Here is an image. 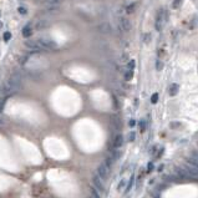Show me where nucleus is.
Instances as JSON below:
<instances>
[{"instance_id":"nucleus-1","label":"nucleus","mask_w":198,"mask_h":198,"mask_svg":"<svg viewBox=\"0 0 198 198\" xmlns=\"http://www.w3.org/2000/svg\"><path fill=\"white\" fill-rule=\"evenodd\" d=\"M167 19H168V13L166 9H160L156 14V20H154V27H156L157 31H161L163 29L165 24L167 23Z\"/></svg>"},{"instance_id":"nucleus-2","label":"nucleus","mask_w":198,"mask_h":198,"mask_svg":"<svg viewBox=\"0 0 198 198\" xmlns=\"http://www.w3.org/2000/svg\"><path fill=\"white\" fill-rule=\"evenodd\" d=\"M38 42L40 45L41 50H58V44L55 41H52L51 39H47V38H40L38 39Z\"/></svg>"},{"instance_id":"nucleus-3","label":"nucleus","mask_w":198,"mask_h":198,"mask_svg":"<svg viewBox=\"0 0 198 198\" xmlns=\"http://www.w3.org/2000/svg\"><path fill=\"white\" fill-rule=\"evenodd\" d=\"M116 21H117V26H118L120 30H122V31H125V33H127V31L131 30L132 24H131V21L127 19V18H125V16H118Z\"/></svg>"},{"instance_id":"nucleus-4","label":"nucleus","mask_w":198,"mask_h":198,"mask_svg":"<svg viewBox=\"0 0 198 198\" xmlns=\"http://www.w3.org/2000/svg\"><path fill=\"white\" fill-rule=\"evenodd\" d=\"M110 169H111V168H109L107 166L105 165V162H103V163H101L100 166L97 167V176H98V177H100L102 181H106V180L109 178Z\"/></svg>"},{"instance_id":"nucleus-5","label":"nucleus","mask_w":198,"mask_h":198,"mask_svg":"<svg viewBox=\"0 0 198 198\" xmlns=\"http://www.w3.org/2000/svg\"><path fill=\"white\" fill-rule=\"evenodd\" d=\"M92 183H94V187L97 189V191H100V192L102 193H106V188H105V185H103V182L102 180L98 177V176H94V178H92Z\"/></svg>"},{"instance_id":"nucleus-6","label":"nucleus","mask_w":198,"mask_h":198,"mask_svg":"<svg viewBox=\"0 0 198 198\" xmlns=\"http://www.w3.org/2000/svg\"><path fill=\"white\" fill-rule=\"evenodd\" d=\"M24 45H25L27 49H30V50H34V51H40V50H41L38 40H26V41L24 42Z\"/></svg>"},{"instance_id":"nucleus-7","label":"nucleus","mask_w":198,"mask_h":198,"mask_svg":"<svg viewBox=\"0 0 198 198\" xmlns=\"http://www.w3.org/2000/svg\"><path fill=\"white\" fill-rule=\"evenodd\" d=\"M174 171H176V173H177L181 178H191V176L187 173V171L185 169V167H174Z\"/></svg>"},{"instance_id":"nucleus-8","label":"nucleus","mask_w":198,"mask_h":198,"mask_svg":"<svg viewBox=\"0 0 198 198\" xmlns=\"http://www.w3.org/2000/svg\"><path fill=\"white\" fill-rule=\"evenodd\" d=\"M185 169L191 177H198V168H196L193 166H185Z\"/></svg>"},{"instance_id":"nucleus-9","label":"nucleus","mask_w":198,"mask_h":198,"mask_svg":"<svg viewBox=\"0 0 198 198\" xmlns=\"http://www.w3.org/2000/svg\"><path fill=\"white\" fill-rule=\"evenodd\" d=\"M123 145V136L122 135H117L115 137V141H114V147L115 148H120Z\"/></svg>"},{"instance_id":"nucleus-10","label":"nucleus","mask_w":198,"mask_h":198,"mask_svg":"<svg viewBox=\"0 0 198 198\" xmlns=\"http://www.w3.org/2000/svg\"><path fill=\"white\" fill-rule=\"evenodd\" d=\"M178 89H180V86L177 83H172L171 87H169V95H171V96L177 95L178 94Z\"/></svg>"},{"instance_id":"nucleus-11","label":"nucleus","mask_w":198,"mask_h":198,"mask_svg":"<svg viewBox=\"0 0 198 198\" xmlns=\"http://www.w3.org/2000/svg\"><path fill=\"white\" fill-rule=\"evenodd\" d=\"M31 34H33V30H31V27L29 25H26L24 29H23V36L24 38H30L31 36Z\"/></svg>"},{"instance_id":"nucleus-12","label":"nucleus","mask_w":198,"mask_h":198,"mask_svg":"<svg viewBox=\"0 0 198 198\" xmlns=\"http://www.w3.org/2000/svg\"><path fill=\"white\" fill-rule=\"evenodd\" d=\"M133 183H135V174H132V176H131L130 182H129V186H127L126 189H125V193H129V192H130L131 188H132V186H133Z\"/></svg>"},{"instance_id":"nucleus-13","label":"nucleus","mask_w":198,"mask_h":198,"mask_svg":"<svg viewBox=\"0 0 198 198\" xmlns=\"http://www.w3.org/2000/svg\"><path fill=\"white\" fill-rule=\"evenodd\" d=\"M187 162H188L191 166L198 168V158H196V157H188V158H187Z\"/></svg>"},{"instance_id":"nucleus-14","label":"nucleus","mask_w":198,"mask_h":198,"mask_svg":"<svg viewBox=\"0 0 198 198\" xmlns=\"http://www.w3.org/2000/svg\"><path fill=\"white\" fill-rule=\"evenodd\" d=\"M158 192H160V191L153 189V191H150V192H148V194L151 196V198H161V194H160Z\"/></svg>"},{"instance_id":"nucleus-15","label":"nucleus","mask_w":198,"mask_h":198,"mask_svg":"<svg viewBox=\"0 0 198 198\" xmlns=\"http://www.w3.org/2000/svg\"><path fill=\"white\" fill-rule=\"evenodd\" d=\"M91 196H92V198H102L101 194L98 193V191H97L95 187L91 188Z\"/></svg>"},{"instance_id":"nucleus-16","label":"nucleus","mask_w":198,"mask_h":198,"mask_svg":"<svg viewBox=\"0 0 198 198\" xmlns=\"http://www.w3.org/2000/svg\"><path fill=\"white\" fill-rule=\"evenodd\" d=\"M183 3V0H173V3H172V8L173 9H178L180 6L182 5Z\"/></svg>"},{"instance_id":"nucleus-17","label":"nucleus","mask_w":198,"mask_h":198,"mask_svg":"<svg viewBox=\"0 0 198 198\" xmlns=\"http://www.w3.org/2000/svg\"><path fill=\"white\" fill-rule=\"evenodd\" d=\"M132 77H133V71H132V70H129V71L125 74V80L126 81H130Z\"/></svg>"},{"instance_id":"nucleus-18","label":"nucleus","mask_w":198,"mask_h":198,"mask_svg":"<svg viewBox=\"0 0 198 198\" xmlns=\"http://www.w3.org/2000/svg\"><path fill=\"white\" fill-rule=\"evenodd\" d=\"M138 126H140V131L141 132H145V130H146V121H145V120H141Z\"/></svg>"},{"instance_id":"nucleus-19","label":"nucleus","mask_w":198,"mask_h":198,"mask_svg":"<svg viewBox=\"0 0 198 198\" xmlns=\"http://www.w3.org/2000/svg\"><path fill=\"white\" fill-rule=\"evenodd\" d=\"M123 187H126V180H121V182L118 183V186H117V189L118 191H121Z\"/></svg>"},{"instance_id":"nucleus-20","label":"nucleus","mask_w":198,"mask_h":198,"mask_svg":"<svg viewBox=\"0 0 198 198\" xmlns=\"http://www.w3.org/2000/svg\"><path fill=\"white\" fill-rule=\"evenodd\" d=\"M157 101H158V94H153L151 96V102L152 103H157Z\"/></svg>"},{"instance_id":"nucleus-21","label":"nucleus","mask_w":198,"mask_h":198,"mask_svg":"<svg viewBox=\"0 0 198 198\" xmlns=\"http://www.w3.org/2000/svg\"><path fill=\"white\" fill-rule=\"evenodd\" d=\"M162 67H163V64H162L160 60H157L156 61V69H157V71H161Z\"/></svg>"},{"instance_id":"nucleus-22","label":"nucleus","mask_w":198,"mask_h":198,"mask_svg":"<svg viewBox=\"0 0 198 198\" xmlns=\"http://www.w3.org/2000/svg\"><path fill=\"white\" fill-rule=\"evenodd\" d=\"M127 66H129V70H133V69H135V66H136V62H135V60H131V61L129 62V65H127Z\"/></svg>"},{"instance_id":"nucleus-23","label":"nucleus","mask_w":198,"mask_h":198,"mask_svg":"<svg viewBox=\"0 0 198 198\" xmlns=\"http://www.w3.org/2000/svg\"><path fill=\"white\" fill-rule=\"evenodd\" d=\"M135 6H136V4H135V3H132L131 5L127 6V13H132L133 10H135Z\"/></svg>"},{"instance_id":"nucleus-24","label":"nucleus","mask_w":198,"mask_h":198,"mask_svg":"<svg viewBox=\"0 0 198 198\" xmlns=\"http://www.w3.org/2000/svg\"><path fill=\"white\" fill-rule=\"evenodd\" d=\"M135 137H136L135 132H131V133H129V136H127V138H129L130 142H132V141H135Z\"/></svg>"},{"instance_id":"nucleus-25","label":"nucleus","mask_w":198,"mask_h":198,"mask_svg":"<svg viewBox=\"0 0 198 198\" xmlns=\"http://www.w3.org/2000/svg\"><path fill=\"white\" fill-rule=\"evenodd\" d=\"M10 38H11V34H10L9 31L4 33V40H5V41H9V40H10Z\"/></svg>"},{"instance_id":"nucleus-26","label":"nucleus","mask_w":198,"mask_h":198,"mask_svg":"<svg viewBox=\"0 0 198 198\" xmlns=\"http://www.w3.org/2000/svg\"><path fill=\"white\" fill-rule=\"evenodd\" d=\"M4 105H5V98H1L0 100V114H1V111L4 109Z\"/></svg>"},{"instance_id":"nucleus-27","label":"nucleus","mask_w":198,"mask_h":198,"mask_svg":"<svg viewBox=\"0 0 198 198\" xmlns=\"http://www.w3.org/2000/svg\"><path fill=\"white\" fill-rule=\"evenodd\" d=\"M135 125H136V121H135V120H133V118H131L130 121H129V126H130V127H133Z\"/></svg>"},{"instance_id":"nucleus-28","label":"nucleus","mask_w":198,"mask_h":198,"mask_svg":"<svg viewBox=\"0 0 198 198\" xmlns=\"http://www.w3.org/2000/svg\"><path fill=\"white\" fill-rule=\"evenodd\" d=\"M18 10H19V13H21V14H26V10H25V8H23V6H21V8H19Z\"/></svg>"},{"instance_id":"nucleus-29","label":"nucleus","mask_w":198,"mask_h":198,"mask_svg":"<svg viewBox=\"0 0 198 198\" xmlns=\"http://www.w3.org/2000/svg\"><path fill=\"white\" fill-rule=\"evenodd\" d=\"M147 169H148V172H151L152 169H153V163H148V167H147Z\"/></svg>"},{"instance_id":"nucleus-30","label":"nucleus","mask_w":198,"mask_h":198,"mask_svg":"<svg viewBox=\"0 0 198 198\" xmlns=\"http://www.w3.org/2000/svg\"><path fill=\"white\" fill-rule=\"evenodd\" d=\"M145 42H148V41H150V39H148V38H151V35L150 34H147V35H145Z\"/></svg>"},{"instance_id":"nucleus-31","label":"nucleus","mask_w":198,"mask_h":198,"mask_svg":"<svg viewBox=\"0 0 198 198\" xmlns=\"http://www.w3.org/2000/svg\"><path fill=\"white\" fill-rule=\"evenodd\" d=\"M1 27H3V23H1V21H0V29H1Z\"/></svg>"},{"instance_id":"nucleus-32","label":"nucleus","mask_w":198,"mask_h":198,"mask_svg":"<svg viewBox=\"0 0 198 198\" xmlns=\"http://www.w3.org/2000/svg\"><path fill=\"white\" fill-rule=\"evenodd\" d=\"M197 146H198V141H197Z\"/></svg>"}]
</instances>
